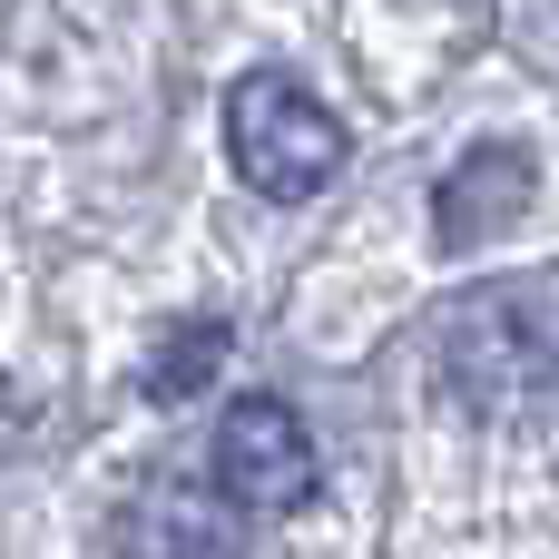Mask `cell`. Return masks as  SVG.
I'll return each instance as SVG.
<instances>
[{"mask_svg":"<svg viewBox=\"0 0 559 559\" xmlns=\"http://www.w3.org/2000/svg\"><path fill=\"white\" fill-rule=\"evenodd\" d=\"M432 373L462 413H521L559 383V265L501 275L442 305L432 324Z\"/></svg>","mask_w":559,"mask_h":559,"instance_id":"6da1fadb","label":"cell"},{"mask_svg":"<svg viewBox=\"0 0 559 559\" xmlns=\"http://www.w3.org/2000/svg\"><path fill=\"white\" fill-rule=\"evenodd\" d=\"M344 157H354L344 118H334L295 69H255V79L226 88V167H236L265 206L324 197V187L344 177Z\"/></svg>","mask_w":559,"mask_h":559,"instance_id":"7a4b0ae2","label":"cell"},{"mask_svg":"<svg viewBox=\"0 0 559 559\" xmlns=\"http://www.w3.org/2000/svg\"><path fill=\"white\" fill-rule=\"evenodd\" d=\"M206 491L236 511V521H285L324 491V462H314V432L285 393H236L226 423H216V452H206Z\"/></svg>","mask_w":559,"mask_h":559,"instance_id":"3957f363","label":"cell"},{"mask_svg":"<svg viewBox=\"0 0 559 559\" xmlns=\"http://www.w3.org/2000/svg\"><path fill=\"white\" fill-rule=\"evenodd\" d=\"M118 559H246V540H236V511L206 481L147 472L118 511Z\"/></svg>","mask_w":559,"mask_h":559,"instance_id":"277c9868","label":"cell"},{"mask_svg":"<svg viewBox=\"0 0 559 559\" xmlns=\"http://www.w3.org/2000/svg\"><path fill=\"white\" fill-rule=\"evenodd\" d=\"M531 197H540V157H531L521 138H481V147L432 187V236H442V255H472L491 226L531 216Z\"/></svg>","mask_w":559,"mask_h":559,"instance_id":"5b68a950","label":"cell"},{"mask_svg":"<svg viewBox=\"0 0 559 559\" xmlns=\"http://www.w3.org/2000/svg\"><path fill=\"white\" fill-rule=\"evenodd\" d=\"M216 364H226V324L206 314L197 334H167V354L147 364V403H187V393H206Z\"/></svg>","mask_w":559,"mask_h":559,"instance_id":"8992f818","label":"cell"}]
</instances>
